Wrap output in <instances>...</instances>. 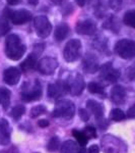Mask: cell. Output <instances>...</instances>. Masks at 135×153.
<instances>
[{
  "label": "cell",
  "instance_id": "1",
  "mask_svg": "<svg viewBox=\"0 0 135 153\" xmlns=\"http://www.w3.org/2000/svg\"><path fill=\"white\" fill-rule=\"evenodd\" d=\"M26 45L21 43V38L15 34H11L6 38L4 51L7 57L11 60L21 59L26 52Z\"/></svg>",
  "mask_w": 135,
  "mask_h": 153
},
{
  "label": "cell",
  "instance_id": "2",
  "mask_svg": "<svg viewBox=\"0 0 135 153\" xmlns=\"http://www.w3.org/2000/svg\"><path fill=\"white\" fill-rule=\"evenodd\" d=\"M42 94H43V89L38 80H35L32 83H24L21 90V99L26 102L40 100Z\"/></svg>",
  "mask_w": 135,
  "mask_h": 153
},
{
  "label": "cell",
  "instance_id": "3",
  "mask_svg": "<svg viewBox=\"0 0 135 153\" xmlns=\"http://www.w3.org/2000/svg\"><path fill=\"white\" fill-rule=\"evenodd\" d=\"M102 148L105 153H127V146L121 139L113 135H106L103 137Z\"/></svg>",
  "mask_w": 135,
  "mask_h": 153
},
{
  "label": "cell",
  "instance_id": "4",
  "mask_svg": "<svg viewBox=\"0 0 135 153\" xmlns=\"http://www.w3.org/2000/svg\"><path fill=\"white\" fill-rule=\"evenodd\" d=\"M115 52L123 59H131L135 55V43L129 39L119 40L115 45Z\"/></svg>",
  "mask_w": 135,
  "mask_h": 153
},
{
  "label": "cell",
  "instance_id": "5",
  "mask_svg": "<svg viewBox=\"0 0 135 153\" xmlns=\"http://www.w3.org/2000/svg\"><path fill=\"white\" fill-rule=\"evenodd\" d=\"M75 113V106L69 100H60L57 102L52 112L54 117L71 118Z\"/></svg>",
  "mask_w": 135,
  "mask_h": 153
},
{
  "label": "cell",
  "instance_id": "6",
  "mask_svg": "<svg viewBox=\"0 0 135 153\" xmlns=\"http://www.w3.org/2000/svg\"><path fill=\"white\" fill-rule=\"evenodd\" d=\"M4 18L10 19L11 23L14 25H23L28 23L32 19V13L26 9H18L12 10L10 8H5L3 10Z\"/></svg>",
  "mask_w": 135,
  "mask_h": 153
},
{
  "label": "cell",
  "instance_id": "7",
  "mask_svg": "<svg viewBox=\"0 0 135 153\" xmlns=\"http://www.w3.org/2000/svg\"><path fill=\"white\" fill-rule=\"evenodd\" d=\"M80 51H81V42L78 39H72L68 41L63 51L65 60L67 62L76 61L80 57Z\"/></svg>",
  "mask_w": 135,
  "mask_h": 153
},
{
  "label": "cell",
  "instance_id": "8",
  "mask_svg": "<svg viewBox=\"0 0 135 153\" xmlns=\"http://www.w3.org/2000/svg\"><path fill=\"white\" fill-rule=\"evenodd\" d=\"M66 85H67L68 93H70L73 96L80 95L85 87L83 76L79 75V74H72V75H70L68 80L66 81Z\"/></svg>",
  "mask_w": 135,
  "mask_h": 153
},
{
  "label": "cell",
  "instance_id": "9",
  "mask_svg": "<svg viewBox=\"0 0 135 153\" xmlns=\"http://www.w3.org/2000/svg\"><path fill=\"white\" fill-rule=\"evenodd\" d=\"M34 27H35L37 35L41 38H47L52 31V25L46 16H39L34 19Z\"/></svg>",
  "mask_w": 135,
  "mask_h": 153
},
{
  "label": "cell",
  "instance_id": "10",
  "mask_svg": "<svg viewBox=\"0 0 135 153\" xmlns=\"http://www.w3.org/2000/svg\"><path fill=\"white\" fill-rule=\"evenodd\" d=\"M100 79L108 84L116 83L120 78V71L113 66L111 62H107L101 68Z\"/></svg>",
  "mask_w": 135,
  "mask_h": 153
},
{
  "label": "cell",
  "instance_id": "11",
  "mask_svg": "<svg viewBox=\"0 0 135 153\" xmlns=\"http://www.w3.org/2000/svg\"><path fill=\"white\" fill-rule=\"evenodd\" d=\"M36 68L42 75H52L58 68V60L54 57H44L37 62Z\"/></svg>",
  "mask_w": 135,
  "mask_h": 153
},
{
  "label": "cell",
  "instance_id": "12",
  "mask_svg": "<svg viewBox=\"0 0 135 153\" xmlns=\"http://www.w3.org/2000/svg\"><path fill=\"white\" fill-rule=\"evenodd\" d=\"M68 93V89L66 82L64 81H57V82L50 84L48 86V96L52 99H58Z\"/></svg>",
  "mask_w": 135,
  "mask_h": 153
},
{
  "label": "cell",
  "instance_id": "13",
  "mask_svg": "<svg viewBox=\"0 0 135 153\" xmlns=\"http://www.w3.org/2000/svg\"><path fill=\"white\" fill-rule=\"evenodd\" d=\"M75 31L80 35L92 36L97 33V25L92 19H85V21L77 22L75 26Z\"/></svg>",
  "mask_w": 135,
  "mask_h": 153
},
{
  "label": "cell",
  "instance_id": "14",
  "mask_svg": "<svg viewBox=\"0 0 135 153\" xmlns=\"http://www.w3.org/2000/svg\"><path fill=\"white\" fill-rule=\"evenodd\" d=\"M82 68L88 74H95L100 68L99 59L95 57L94 54L87 53L82 61Z\"/></svg>",
  "mask_w": 135,
  "mask_h": 153
},
{
  "label": "cell",
  "instance_id": "15",
  "mask_svg": "<svg viewBox=\"0 0 135 153\" xmlns=\"http://www.w3.org/2000/svg\"><path fill=\"white\" fill-rule=\"evenodd\" d=\"M21 79V71L16 68H8L3 71V81L7 85H16Z\"/></svg>",
  "mask_w": 135,
  "mask_h": 153
},
{
  "label": "cell",
  "instance_id": "16",
  "mask_svg": "<svg viewBox=\"0 0 135 153\" xmlns=\"http://www.w3.org/2000/svg\"><path fill=\"white\" fill-rule=\"evenodd\" d=\"M111 99L115 104L122 105L126 101V91L122 86H115L111 90Z\"/></svg>",
  "mask_w": 135,
  "mask_h": 153
},
{
  "label": "cell",
  "instance_id": "17",
  "mask_svg": "<svg viewBox=\"0 0 135 153\" xmlns=\"http://www.w3.org/2000/svg\"><path fill=\"white\" fill-rule=\"evenodd\" d=\"M10 142V127L5 120H0V145H7Z\"/></svg>",
  "mask_w": 135,
  "mask_h": 153
},
{
  "label": "cell",
  "instance_id": "18",
  "mask_svg": "<svg viewBox=\"0 0 135 153\" xmlns=\"http://www.w3.org/2000/svg\"><path fill=\"white\" fill-rule=\"evenodd\" d=\"M87 107L97 117V120L104 117V106L101 104V103L97 102L95 100H87Z\"/></svg>",
  "mask_w": 135,
  "mask_h": 153
},
{
  "label": "cell",
  "instance_id": "19",
  "mask_svg": "<svg viewBox=\"0 0 135 153\" xmlns=\"http://www.w3.org/2000/svg\"><path fill=\"white\" fill-rule=\"evenodd\" d=\"M69 27H68V25L66 24H60L58 25L57 27H56L55 31H54V37H55L56 41L58 42H61L63 41L66 37L68 36V34H69Z\"/></svg>",
  "mask_w": 135,
  "mask_h": 153
},
{
  "label": "cell",
  "instance_id": "20",
  "mask_svg": "<svg viewBox=\"0 0 135 153\" xmlns=\"http://www.w3.org/2000/svg\"><path fill=\"white\" fill-rule=\"evenodd\" d=\"M37 59H38V57H37L35 54H33V53L29 54L28 57L21 63V71H24V73H26V71H29L34 70V68L37 66V62H38Z\"/></svg>",
  "mask_w": 135,
  "mask_h": 153
},
{
  "label": "cell",
  "instance_id": "21",
  "mask_svg": "<svg viewBox=\"0 0 135 153\" xmlns=\"http://www.w3.org/2000/svg\"><path fill=\"white\" fill-rule=\"evenodd\" d=\"M79 150L80 148L77 145V143L72 140L65 141L61 146V153H78Z\"/></svg>",
  "mask_w": 135,
  "mask_h": 153
},
{
  "label": "cell",
  "instance_id": "22",
  "mask_svg": "<svg viewBox=\"0 0 135 153\" xmlns=\"http://www.w3.org/2000/svg\"><path fill=\"white\" fill-rule=\"evenodd\" d=\"M10 91L6 88H0V103L3 106L4 109L8 108L10 104Z\"/></svg>",
  "mask_w": 135,
  "mask_h": 153
},
{
  "label": "cell",
  "instance_id": "23",
  "mask_svg": "<svg viewBox=\"0 0 135 153\" xmlns=\"http://www.w3.org/2000/svg\"><path fill=\"white\" fill-rule=\"evenodd\" d=\"M24 112H26V107H24L23 105H21V104H18V105L14 106V107L12 108L10 115H11V117L13 118V120H18L19 118H21L24 114Z\"/></svg>",
  "mask_w": 135,
  "mask_h": 153
},
{
  "label": "cell",
  "instance_id": "24",
  "mask_svg": "<svg viewBox=\"0 0 135 153\" xmlns=\"http://www.w3.org/2000/svg\"><path fill=\"white\" fill-rule=\"evenodd\" d=\"M87 90L90 91L92 94H99V95H103V97L105 96V91L103 86H101L100 84L92 82L87 85Z\"/></svg>",
  "mask_w": 135,
  "mask_h": 153
},
{
  "label": "cell",
  "instance_id": "25",
  "mask_svg": "<svg viewBox=\"0 0 135 153\" xmlns=\"http://www.w3.org/2000/svg\"><path fill=\"white\" fill-rule=\"evenodd\" d=\"M123 22L125 25L134 28L135 27V11L134 10H129L124 14Z\"/></svg>",
  "mask_w": 135,
  "mask_h": 153
},
{
  "label": "cell",
  "instance_id": "26",
  "mask_svg": "<svg viewBox=\"0 0 135 153\" xmlns=\"http://www.w3.org/2000/svg\"><path fill=\"white\" fill-rule=\"evenodd\" d=\"M125 117H126L125 113L119 108H115L110 112V118L114 122H121V120H125Z\"/></svg>",
  "mask_w": 135,
  "mask_h": 153
},
{
  "label": "cell",
  "instance_id": "27",
  "mask_svg": "<svg viewBox=\"0 0 135 153\" xmlns=\"http://www.w3.org/2000/svg\"><path fill=\"white\" fill-rule=\"evenodd\" d=\"M104 28L109 29L114 32H118L120 29V26H119V24H118V21L116 19V18H110L109 19H107L106 23L104 24Z\"/></svg>",
  "mask_w": 135,
  "mask_h": 153
},
{
  "label": "cell",
  "instance_id": "28",
  "mask_svg": "<svg viewBox=\"0 0 135 153\" xmlns=\"http://www.w3.org/2000/svg\"><path fill=\"white\" fill-rule=\"evenodd\" d=\"M72 135L75 137V139L77 140V142L79 143V145H80V146H84V145H87V143L88 142L87 138L85 137L84 134H83L82 132H80V131L73 130Z\"/></svg>",
  "mask_w": 135,
  "mask_h": 153
},
{
  "label": "cell",
  "instance_id": "29",
  "mask_svg": "<svg viewBox=\"0 0 135 153\" xmlns=\"http://www.w3.org/2000/svg\"><path fill=\"white\" fill-rule=\"evenodd\" d=\"M47 108L45 107L44 105H37L34 106L33 108L31 109V117H38L40 115L44 114L46 112Z\"/></svg>",
  "mask_w": 135,
  "mask_h": 153
},
{
  "label": "cell",
  "instance_id": "30",
  "mask_svg": "<svg viewBox=\"0 0 135 153\" xmlns=\"http://www.w3.org/2000/svg\"><path fill=\"white\" fill-rule=\"evenodd\" d=\"M60 140H59L58 137H52L51 140L49 141L48 143V146H47V149L49 150L50 152H54L58 149L59 146H60Z\"/></svg>",
  "mask_w": 135,
  "mask_h": 153
},
{
  "label": "cell",
  "instance_id": "31",
  "mask_svg": "<svg viewBox=\"0 0 135 153\" xmlns=\"http://www.w3.org/2000/svg\"><path fill=\"white\" fill-rule=\"evenodd\" d=\"M8 19L5 18L0 19V36L5 35L7 32L9 31V25H8Z\"/></svg>",
  "mask_w": 135,
  "mask_h": 153
},
{
  "label": "cell",
  "instance_id": "32",
  "mask_svg": "<svg viewBox=\"0 0 135 153\" xmlns=\"http://www.w3.org/2000/svg\"><path fill=\"white\" fill-rule=\"evenodd\" d=\"M83 134H84L85 137L88 139H94V138H97V132H95V129L94 127H87L84 128V131H83Z\"/></svg>",
  "mask_w": 135,
  "mask_h": 153
},
{
  "label": "cell",
  "instance_id": "33",
  "mask_svg": "<svg viewBox=\"0 0 135 153\" xmlns=\"http://www.w3.org/2000/svg\"><path fill=\"white\" fill-rule=\"evenodd\" d=\"M123 0H109V5L113 10L117 11L122 7Z\"/></svg>",
  "mask_w": 135,
  "mask_h": 153
},
{
  "label": "cell",
  "instance_id": "34",
  "mask_svg": "<svg viewBox=\"0 0 135 153\" xmlns=\"http://www.w3.org/2000/svg\"><path fill=\"white\" fill-rule=\"evenodd\" d=\"M79 117L83 122H87V120H90V113H88L87 109L81 108V109H79Z\"/></svg>",
  "mask_w": 135,
  "mask_h": 153
},
{
  "label": "cell",
  "instance_id": "35",
  "mask_svg": "<svg viewBox=\"0 0 135 153\" xmlns=\"http://www.w3.org/2000/svg\"><path fill=\"white\" fill-rule=\"evenodd\" d=\"M98 126H99V128L101 130H106L108 127V122L104 117L99 118V120H98Z\"/></svg>",
  "mask_w": 135,
  "mask_h": 153
},
{
  "label": "cell",
  "instance_id": "36",
  "mask_svg": "<svg viewBox=\"0 0 135 153\" xmlns=\"http://www.w3.org/2000/svg\"><path fill=\"white\" fill-rule=\"evenodd\" d=\"M135 117V107L134 105L131 106V107L129 108V110L127 111V117L128 118H134Z\"/></svg>",
  "mask_w": 135,
  "mask_h": 153
},
{
  "label": "cell",
  "instance_id": "37",
  "mask_svg": "<svg viewBox=\"0 0 135 153\" xmlns=\"http://www.w3.org/2000/svg\"><path fill=\"white\" fill-rule=\"evenodd\" d=\"M88 153H99L100 152V148L98 145H92L87 150Z\"/></svg>",
  "mask_w": 135,
  "mask_h": 153
},
{
  "label": "cell",
  "instance_id": "38",
  "mask_svg": "<svg viewBox=\"0 0 135 153\" xmlns=\"http://www.w3.org/2000/svg\"><path fill=\"white\" fill-rule=\"evenodd\" d=\"M38 126H39V127H41V128H46V127H48V126H49V122H48V120H39V122H38Z\"/></svg>",
  "mask_w": 135,
  "mask_h": 153
},
{
  "label": "cell",
  "instance_id": "39",
  "mask_svg": "<svg viewBox=\"0 0 135 153\" xmlns=\"http://www.w3.org/2000/svg\"><path fill=\"white\" fill-rule=\"evenodd\" d=\"M2 153H18V149L15 146H12L10 148H8L6 151H3Z\"/></svg>",
  "mask_w": 135,
  "mask_h": 153
},
{
  "label": "cell",
  "instance_id": "40",
  "mask_svg": "<svg viewBox=\"0 0 135 153\" xmlns=\"http://www.w3.org/2000/svg\"><path fill=\"white\" fill-rule=\"evenodd\" d=\"M75 1H76L77 5L80 7H83L85 5V3H87V0H75Z\"/></svg>",
  "mask_w": 135,
  "mask_h": 153
},
{
  "label": "cell",
  "instance_id": "41",
  "mask_svg": "<svg viewBox=\"0 0 135 153\" xmlns=\"http://www.w3.org/2000/svg\"><path fill=\"white\" fill-rule=\"evenodd\" d=\"M19 1H21V0H7V3H8L9 5H15Z\"/></svg>",
  "mask_w": 135,
  "mask_h": 153
},
{
  "label": "cell",
  "instance_id": "42",
  "mask_svg": "<svg viewBox=\"0 0 135 153\" xmlns=\"http://www.w3.org/2000/svg\"><path fill=\"white\" fill-rule=\"evenodd\" d=\"M28 2L32 5H37L39 3V0H28Z\"/></svg>",
  "mask_w": 135,
  "mask_h": 153
},
{
  "label": "cell",
  "instance_id": "43",
  "mask_svg": "<svg viewBox=\"0 0 135 153\" xmlns=\"http://www.w3.org/2000/svg\"><path fill=\"white\" fill-rule=\"evenodd\" d=\"M52 1L54 2V3H56V4H60L61 2H62V0H52Z\"/></svg>",
  "mask_w": 135,
  "mask_h": 153
},
{
  "label": "cell",
  "instance_id": "44",
  "mask_svg": "<svg viewBox=\"0 0 135 153\" xmlns=\"http://www.w3.org/2000/svg\"><path fill=\"white\" fill-rule=\"evenodd\" d=\"M35 153H39V152H35Z\"/></svg>",
  "mask_w": 135,
  "mask_h": 153
}]
</instances>
